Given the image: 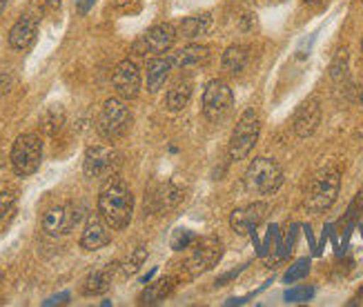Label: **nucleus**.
Here are the masks:
<instances>
[{"instance_id": "nucleus-38", "label": "nucleus", "mask_w": 363, "mask_h": 307, "mask_svg": "<svg viewBox=\"0 0 363 307\" xmlns=\"http://www.w3.org/2000/svg\"><path fill=\"white\" fill-rule=\"evenodd\" d=\"M0 167H3V156H0Z\"/></svg>"}, {"instance_id": "nucleus-10", "label": "nucleus", "mask_w": 363, "mask_h": 307, "mask_svg": "<svg viewBox=\"0 0 363 307\" xmlns=\"http://www.w3.org/2000/svg\"><path fill=\"white\" fill-rule=\"evenodd\" d=\"M220 256H223V245H220V240L216 236H205V238L196 240L183 265L192 277H199V274L212 269L220 261Z\"/></svg>"}, {"instance_id": "nucleus-21", "label": "nucleus", "mask_w": 363, "mask_h": 307, "mask_svg": "<svg viewBox=\"0 0 363 307\" xmlns=\"http://www.w3.org/2000/svg\"><path fill=\"white\" fill-rule=\"evenodd\" d=\"M192 91H194V87H192V83L189 80H177L174 85L169 87V91H167V96H165V105H167V109L169 111H181V109H185V105L189 103V99H192Z\"/></svg>"}, {"instance_id": "nucleus-9", "label": "nucleus", "mask_w": 363, "mask_h": 307, "mask_svg": "<svg viewBox=\"0 0 363 307\" xmlns=\"http://www.w3.org/2000/svg\"><path fill=\"white\" fill-rule=\"evenodd\" d=\"M234 107V94L225 80H210L203 89V114L208 121L218 123L223 121Z\"/></svg>"}, {"instance_id": "nucleus-27", "label": "nucleus", "mask_w": 363, "mask_h": 307, "mask_svg": "<svg viewBox=\"0 0 363 307\" xmlns=\"http://www.w3.org/2000/svg\"><path fill=\"white\" fill-rule=\"evenodd\" d=\"M310 272V258H298V261L286 272V277H283V283H296L308 277Z\"/></svg>"}, {"instance_id": "nucleus-36", "label": "nucleus", "mask_w": 363, "mask_h": 307, "mask_svg": "<svg viewBox=\"0 0 363 307\" xmlns=\"http://www.w3.org/2000/svg\"><path fill=\"white\" fill-rule=\"evenodd\" d=\"M303 3L308 5V7H317V5H321L323 0H303Z\"/></svg>"}, {"instance_id": "nucleus-35", "label": "nucleus", "mask_w": 363, "mask_h": 307, "mask_svg": "<svg viewBox=\"0 0 363 307\" xmlns=\"http://www.w3.org/2000/svg\"><path fill=\"white\" fill-rule=\"evenodd\" d=\"M43 5H45L47 9H56V7L60 5V0H43Z\"/></svg>"}, {"instance_id": "nucleus-40", "label": "nucleus", "mask_w": 363, "mask_h": 307, "mask_svg": "<svg viewBox=\"0 0 363 307\" xmlns=\"http://www.w3.org/2000/svg\"><path fill=\"white\" fill-rule=\"evenodd\" d=\"M361 52H363V40H361Z\"/></svg>"}, {"instance_id": "nucleus-16", "label": "nucleus", "mask_w": 363, "mask_h": 307, "mask_svg": "<svg viewBox=\"0 0 363 307\" xmlns=\"http://www.w3.org/2000/svg\"><path fill=\"white\" fill-rule=\"evenodd\" d=\"M208 62H210V47L205 45H187L179 52H172V65H174V69L181 72H194Z\"/></svg>"}, {"instance_id": "nucleus-28", "label": "nucleus", "mask_w": 363, "mask_h": 307, "mask_svg": "<svg viewBox=\"0 0 363 307\" xmlns=\"http://www.w3.org/2000/svg\"><path fill=\"white\" fill-rule=\"evenodd\" d=\"M196 240V236L192 234V232H187V230H183V228H179L174 234H172V238H169V245H172V250H177V252H183L185 247H189Z\"/></svg>"}, {"instance_id": "nucleus-32", "label": "nucleus", "mask_w": 363, "mask_h": 307, "mask_svg": "<svg viewBox=\"0 0 363 307\" xmlns=\"http://www.w3.org/2000/svg\"><path fill=\"white\" fill-rule=\"evenodd\" d=\"M94 5H96V0H76V11L81 16H85V13H89V9Z\"/></svg>"}, {"instance_id": "nucleus-19", "label": "nucleus", "mask_w": 363, "mask_h": 307, "mask_svg": "<svg viewBox=\"0 0 363 307\" xmlns=\"http://www.w3.org/2000/svg\"><path fill=\"white\" fill-rule=\"evenodd\" d=\"M210 27H212V13H196V16H189V18H183L177 29L181 38L192 40V38L208 34Z\"/></svg>"}, {"instance_id": "nucleus-17", "label": "nucleus", "mask_w": 363, "mask_h": 307, "mask_svg": "<svg viewBox=\"0 0 363 307\" xmlns=\"http://www.w3.org/2000/svg\"><path fill=\"white\" fill-rule=\"evenodd\" d=\"M172 69H174V65H172V54H156L147 62V89L152 94L159 91L165 85V80Z\"/></svg>"}, {"instance_id": "nucleus-5", "label": "nucleus", "mask_w": 363, "mask_h": 307, "mask_svg": "<svg viewBox=\"0 0 363 307\" xmlns=\"http://www.w3.org/2000/svg\"><path fill=\"white\" fill-rule=\"evenodd\" d=\"M11 169L16 176L27 179V176L34 174L40 167L43 160V140L36 134H21L13 140L11 147Z\"/></svg>"}, {"instance_id": "nucleus-34", "label": "nucleus", "mask_w": 363, "mask_h": 307, "mask_svg": "<svg viewBox=\"0 0 363 307\" xmlns=\"http://www.w3.org/2000/svg\"><path fill=\"white\" fill-rule=\"evenodd\" d=\"M243 272V265L241 267H236V269H232L230 274H225V277H220L218 281H216V285H223V283H228V281H232L234 277H239V274Z\"/></svg>"}, {"instance_id": "nucleus-15", "label": "nucleus", "mask_w": 363, "mask_h": 307, "mask_svg": "<svg viewBox=\"0 0 363 307\" xmlns=\"http://www.w3.org/2000/svg\"><path fill=\"white\" fill-rule=\"evenodd\" d=\"M319 123H321V105L317 99H310L296 109L294 121H292L294 134L298 138H310L314 132H317Z\"/></svg>"}, {"instance_id": "nucleus-33", "label": "nucleus", "mask_w": 363, "mask_h": 307, "mask_svg": "<svg viewBox=\"0 0 363 307\" xmlns=\"http://www.w3.org/2000/svg\"><path fill=\"white\" fill-rule=\"evenodd\" d=\"M69 301V294L65 292V294H56V296H52L50 301H45V307H50V305H60V303H67Z\"/></svg>"}, {"instance_id": "nucleus-2", "label": "nucleus", "mask_w": 363, "mask_h": 307, "mask_svg": "<svg viewBox=\"0 0 363 307\" xmlns=\"http://www.w3.org/2000/svg\"><path fill=\"white\" fill-rule=\"evenodd\" d=\"M341 189V174L337 167H323L312 176L306 191V209L312 214H321L335 205Z\"/></svg>"}, {"instance_id": "nucleus-3", "label": "nucleus", "mask_w": 363, "mask_h": 307, "mask_svg": "<svg viewBox=\"0 0 363 307\" xmlns=\"http://www.w3.org/2000/svg\"><path fill=\"white\" fill-rule=\"evenodd\" d=\"M243 185L250 194L270 196L283 185V169L272 158H255L245 172Z\"/></svg>"}, {"instance_id": "nucleus-22", "label": "nucleus", "mask_w": 363, "mask_h": 307, "mask_svg": "<svg viewBox=\"0 0 363 307\" xmlns=\"http://www.w3.org/2000/svg\"><path fill=\"white\" fill-rule=\"evenodd\" d=\"M247 56H250L247 54V47H243V45H232V47H228V50H225L220 65H223V69L230 76H239L247 67Z\"/></svg>"}, {"instance_id": "nucleus-39", "label": "nucleus", "mask_w": 363, "mask_h": 307, "mask_svg": "<svg viewBox=\"0 0 363 307\" xmlns=\"http://www.w3.org/2000/svg\"><path fill=\"white\" fill-rule=\"evenodd\" d=\"M0 283H3V272H0Z\"/></svg>"}, {"instance_id": "nucleus-26", "label": "nucleus", "mask_w": 363, "mask_h": 307, "mask_svg": "<svg viewBox=\"0 0 363 307\" xmlns=\"http://www.w3.org/2000/svg\"><path fill=\"white\" fill-rule=\"evenodd\" d=\"M145 258H147V250H145L143 245L134 247V250H132V254L128 256V261L123 263L125 274H128V277H132V274H136V272L140 269V265L145 263Z\"/></svg>"}, {"instance_id": "nucleus-23", "label": "nucleus", "mask_w": 363, "mask_h": 307, "mask_svg": "<svg viewBox=\"0 0 363 307\" xmlns=\"http://www.w3.org/2000/svg\"><path fill=\"white\" fill-rule=\"evenodd\" d=\"M172 289H174V279L163 277V279H159L156 283L145 287V292L140 294V305H156V303H161V301H165L172 294Z\"/></svg>"}, {"instance_id": "nucleus-18", "label": "nucleus", "mask_w": 363, "mask_h": 307, "mask_svg": "<svg viewBox=\"0 0 363 307\" xmlns=\"http://www.w3.org/2000/svg\"><path fill=\"white\" fill-rule=\"evenodd\" d=\"M109 225L105 221H99V218H94L87 223V228L83 230V236H81V247L87 250V252H96L101 247H105L109 243Z\"/></svg>"}, {"instance_id": "nucleus-37", "label": "nucleus", "mask_w": 363, "mask_h": 307, "mask_svg": "<svg viewBox=\"0 0 363 307\" xmlns=\"http://www.w3.org/2000/svg\"><path fill=\"white\" fill-rule=\"evenodd\" d=\"M7 3H9V0H0V13H3V9L7 7Z\"/></svg>"}, {"instance_id": "nucleus-12", "label": "nucleus", "mask_w": 363, "mask_h": 307, "mask_svg": "<svg viewBox=\"0 0 363 307\" xmlns=\"http://www.w3.org/2000/svg\"><path fill=\"white\" fill-rule=\"evenodd\" d=\"M112 85L118 99L134 101L140 91V72L134 60H121L112 74Z\"/></svg>"}, {"instance_id": "nucleus-31", "label": "nucleus", "mask_w": 363, "mask_h": 307, "mask_svg": "<svg viewBox=\"0 0 363 307\" xmlns=\"http://www.w3.org/2000/svg\"><path fill=\"white\" fill-rule=\"evenodd\" d=\"M114 9L118 13H134L140 11V0H114Z\"/></svg>"}, {"instance_id": "nucleus-1", "label": "nucleus", "mask_w": 363, "mask_h": 307, "mask_svg": "<svg viewBox=\"0 0 363 307\" xmlns=\"http://www.w3.org/2000/svg\"><path fill=\"white\" fill-rule=\"evenodd\" d=\"M101 218L109 225V230H125L132 221L134 196L130 187L118 176H109L99 194Z\"/></svg>"}, {"instance_id": "nucleus-29", "label": "nucleus", "mask_w": 363, "mask_h": 307, "mask_svg": "<svg viewBox=\"0 0 363 307\" xmlns=\"http://www.w3.org/2000/svg\"><path fill=\"white\" fill-rule=\"evenodd\" d=\"M314 296V287H292L286 292V298L288 303H306Z\"/></svg>"}, {"instance_id": "nucleus-6", "label": "nucleus", "mask_w": 363, "mask_h": 307, "mask_svg": "<svg viewBox=\"0 0 363 307\" xmlns=\"http://www.w3.org/2000/svg\"><path fill=\"white\" fill-rule=\"evenodd\" d=\"M132 111L123 103V99H109L105 101L101 116H99V132L107 140H118L132 129Z\"/></svg>"}, {"instance_id": "nucleus-13", "label": "nucleus", "mask_w": 363, "mask_h": 307, "mask_svg": "<svg viewBox=\"0 0 363 307\" xmlns=\"http://www.w3.org/2000/svg\"><path fill=\"white\" fill-rule=\"evenodd\" d=\"M267 216V205L265 203H252L247 207L234 209L230 216V228L239 236H250L265 221Z\"/></svg>"}, {"instance_id": "nucleus-14", "label": "nucleus", "mask_w": 363, "mask_h": 307, "mask_svg": "<svg viewBox=\"0 0 363 307\" xmlns=\"http://www.w3.org/2000/svg\"><path fill=\"white\" fill-rule=\"evenodd\" d=\"M38 16L36 13H23L18 21H16V25L9 29V45L11 50L16 52H23V50H29L31 45H34L36 40V34H38Z\"/></svg>"}, {"instance_id": "nucleus-30", "label": "nucleus", "mask_w": 363, "mask_h": 307, "mask_svg": "<svg viewBox=\"0 0 363 307\" xmlns=\"http://www.w3.org/2000/svg\"><path fill=\"white\" fill-rule=\"evenodd\" d=\"M345 69H348V54H345V50H341V54L333 62V78L339 80L341 76H345Z\"/></svg>"}, {"instance_id": "nucleus-20", "label": "nucleus", "mask_w": 363, "mask_h": 307, "mask_svg": "<svg viewBox=\"0 0 363 307\" xmlns=\"http://www.w3.org/2000/svg\"><path fill=\"white\" fill-rule=\"evenodd\" d=\"M112 274H114V265L91 272L83 283V294L85 296H99V294L107 292L109 285H112Z\"/></svg>"}, {"instance_id": "nucleus-11", "label": "nucleus", "mask_w": 363, "mask_h": 307, "mask_svg": "<svg viewBox=\"0 0 363 307\" xmlns=\"http://www.w3.org/2000/svg\"><path fill=\"white\" fill-rule=\"evenodd\" d=\"M85 218V207L81 205H58L43 216V230L50 236H65Z\"/></svg>"}, {"instance_id": "nucleus-7", "label": "nucleus", "mask_w": 363, "mask_h": 307, "mask_svg": "<svg viewBox=\"0 0 363 307\" xmlns=\"http://www.w3.org/2000/svg\"><path fill=\"white\" fill-rule=\"evenodd\" d=\"M179 38V29L172 23H159L150 27L143 36H140L132 45V54L134 56H147V54H167L172 47H174Z\"/></svg>"}, {"instance_id": "nucleus-8", "label": "nucleus", "mask_w": 363, "mask_h": 307, "mask_svg": "<svg viewBox=\"0 0 363 307\" xmlns=\"http://www.w3.org/2000/svg\"><path fill=\"white\" fill-rule=\"evenodd\" d=\"M121 156L109 145H89L83 158V172L87 179H109L116 176Z\"/></svg>"}, {"instance_id": "nucleus-25", "label": "nucleus", "mask_w": 363, "mask_h": 307, "mask_svg": "<svg viewBox=\"0 0 363 307\" xmlns=\"http://www.w3.org/2000/svg\"><path fill=\"white\" fill-rule=\"evenodd\" d=\"M16 207H18V196L13 189H0V230H5L16 216Z\"/></svg>"}, {"instance_id": "nucleus-4", "label": "nucleus", "mask_w": 363, "mask_h": 307, "mask_svg": "<svg viewBox=\"0 0 363 307\" xmlns=\"http://www.w3.org/2000/svg\"><path fill=\"white\" fill-rule=\"evenodd\" d=\"M261 134V121L255 109H245L239 123H236L232 138H230V160L239 163V160L247 158V154L255 150V145Z\"/></svg>"}, {"instance_id": "nucleus-24", "label": "nucleus", "mask_w": 363, "mask_h": 307, "mask_svg": "<svg viewBox=\"0 0 363 307\" xmlns=\"http://www.w3.org/2000/svg\"><path fill=\"white\" fill-rule=\"evenodd\" d=\"M65 109H62V105H52V107H47L45 109V114L40 116V129H43V134L47 136H56L62 127H65Z\"/></svg>"}]
</instances>
